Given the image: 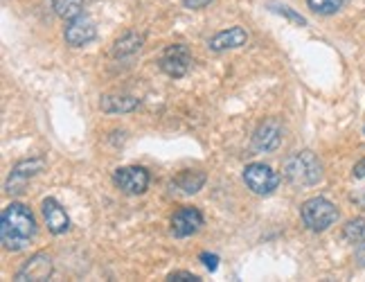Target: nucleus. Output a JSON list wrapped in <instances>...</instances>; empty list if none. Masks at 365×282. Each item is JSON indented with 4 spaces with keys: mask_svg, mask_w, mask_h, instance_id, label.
<instances>
[{
    "mask_svg": "<svg viewBox=\"0 0 365 282\" xmlns=\"http://www.w3.org/2000/svg\"><path fill=\"white\" fill-rule=\"evenodd\" d=\"M52 9L59 19L73 21L81 16L83 11V0H52Z\"/></svg>",
    "mask_w": 365,
    "mask_h": 282,
    "instance_id": "nucleus-17",
    "label": "nucleus"
},
{
    "mask_svg": "<svg viewBox=\"0 0 365 282\" xmlns=\"http://www.w3.org/2000/svg\"><path fill=\"white\" fill-rule=\"evenodd\" d=\"M343 237L352 244L365 242V219H349L343 228Z\"/></svg>",
    "mask_w": 365,
    "mask_h": 282,
    "instance_id": "nucleus-18",
    "label": "nucleus"
},
{
    "mask_svg": "<svg viewBox=\"0 0 365 282\" xmlns=\"http://www.w3.org/2000/svg\"><path fill=\"white\" fill-rule=\"evenodd\" d=\"M354 201H356V203H361V206L365 208V192H363V194H359V196H354Z\"/></svg>",
    "mask_w": 365,
    "mask_h": 282,
    "instance_id": "nucleus-26",
    "label": "nucleus"
},
{
    "mask_svg": "<svg viewBox=\"0 0 365 282\" xmlns=\"http://www.w3.org/2000/svg\"><path fill=\"white\" fill-rule=\"evenodd\" d=\"M205 172L201 169H182V172L174 178V186L182 192V194H196L203 186H205Z\"/></svg>",
    "mask_w": 365,
    "mask_h": 282,
    "instance_id": "nucleus-16",
    "label": "nucleus"
},
{
    "mask_svg": "<svg viewBox=\"0 0 365 282\" xmlns=\"http://www.w3.org/2000/svg\"><path fill=\"white\" fill-rule=\"evenodd\" d=\"M63 39H66V44L73 48L88 46L97 39V27L88 16H77L73 21H68L66 30H63Z\"/></svg>",
    "mask_w": 365,
    "mask_h": 282,
    "instance_id": "nucleus-11",
    "label": "nucleus"
},
{
    "mask_svg": "<svg viewBox=\"0 0 365 282\" xmlns=\"http://www.w3.org/2000/svg\"><path fill=\"white\" fill-rule=\"evenodd\" d=\"M140 106V100L133 95H102L100 109L104 113H131Z\"/></svg>",
    "mask_w": 365,
    "mask_h": 282,
    "instance_id": "nucleus-15",
    "label": "nucleus"
},
{
    "mask_svg": "<svg viewBox=\"0 0 365 282\" xmlns=\"http://www.w3.org/2000/svg\"><path fill=\"white\" fill-rule=\"evenodd\" d=\"M363 134H365V131H363Z\"/></svg>",
    "mask_w": 365,
    "mask_h": 282,
    "instance_id": "nucleus-27",
    "label": "nucleus"
},
{
    "mask_svg": "<svg viewBox=\"0 0 365 282\" xmlns=\"http://www.w3.org/2000/svg\"><path fill=\"white\" fill-rule=\"evenodd\" d=\"M182 3H185V7H190V9H201L212 3V0H182Z\"/></svg>",
    "mask_w": 365,
    "mask_h": 282,
    "instance_id": "nucleus-23",
    "label": "nucleus"
},
{
    "mask_svg": "<svg viewBox=\"0 0 365 282\" xmlns=\"http://www.w3.org/2000/svg\"><path fill=\"white\" fill-rule=\"evenodd\" d=\"M167 280H178V282H201V278H199V276H194V273H190V271H174V273L167 276Z\"/></svg>",
    "mask_w": 365,
    "mask_h": 282,
    "instance_id": "nucleus-21",
    "label": "nucleus"
},
{
    "mask_svg": "<svg viewBox=\"0 0 365 282\" xmlns=\"http://www.w3.org/2000/svg\"><path fill=\"white\" fill-rule=\"evenodd\" d=\"M143 46H145V36L143 34L126 32L113 44V50H110V54H113L115 59H126V56L138 54L140 50H143Z\"/></svg>",
    "mask_w": 365,
    "mask_h": 282,
    "instance_id": "nucleus-14",
    "label": "nucleus"
},
{
    "mask_svg": "<svg viewBox=\"0 0 365 282\" xmlns=\"http://www.w3.org/2000/svg\"><path fill=\"white\" fill-rule=\"evenodd\" d=\"M203 223H205V219L199 208L182 206L172 215V233H174V237H190L194 233H199L203 228Z\"/></svg>",
    "mask_w": 365,
    "mask_h": 282,
    "instance_id": "nucleus-10",
    "label": "nucleus"
},
{
    "mask_svg": "<svg viewBox=\"0 0 365 282\" xmlns=\"http://www.w3.org/2000/svg\"><path fill=\"white\" fill-rule=\"evenodd\" d=\"M248 44V32L244 27L235 25V27H228V30H223L219 34H215L210 39V50L215 52H223V50H235V48H242Z\"/></svg>",
    "mask_w": 365,
    "mask_h": 282,
    "instance_id": "nucleus-13",
    "label": "nucleus"
},
{
    "mask_svg": "<svg viewBox=\"0 0 365 282\" xmlns=\"http://www.w3.org/2000/svg\"><path fill=\"white\" fill-rule=\"evenodd\" d=\"M46 169V158H41V156H34V158H27V161H21L14 165L11 169V174L7 178V192L9 194H21L27 186V181L34 178L38 172H43Z\"/></svg>",
    "mask_w": 365,
    "mask_h": 282,
    "instance_id": "nucleus-8",
    "label": "nucleus"
},
{
    "mask_svg": "<svg viewBox=\"0 0 365 282\" xmlns=\"http://www.w3.org/2000/svg\"><path fill=\"white\" fill-rule=\"evenodd\" d=\"M273 9L277 11V14H282V16H287L289 21H293V23H298V25H304L307 21L300 16V14H296L291 7H287V5H273Z\"/></svg>",
    "mask_w": 365,
    "mask_h": 282,
    "instance_id": "nucleus-20",
    "label": "nucleus"
},
{
    "mask_svg": "<svg viewBox=\"0 0 365 282\" xmlns=\"http://www.w3.org/2000/svg\"><path fill=\"white\" fill-rule=\"evenodd\" d=\"M356 262H359L361 266H365V242H361L359 248H356Z\"/></svg>",
    "mask_w": 365,
    "mask_h": 282,
    "instance_id": "nucleus-24",
    "label": "nucleus"
},
{
    "mask_svg": "<svg viewBox=\"0 0 365 282\" xmlns=\"http://www.w3.org/2000/svg\"><path fill=\"white\" fill-rule=\"evenodd\" d=\"M41 210H43L46 226H48V231L52 235H63V233H68V228H70V217L66 213V208L57 199L48 196V199H43V203H41Z\"/></svg>",
    "mask_w": 365,
    "mask_h": 282,
    "instance_id": "nucleus-12",
    "label": "nucleus"
},
{
    "mask_svg": "<svg viewBox=\"0 0 365 282\" xmlns=\"http://www.w3.org/2000/svg\"><path fill=\"white\" fill-rule=\"evenodd\" d=\"M307 5L312 7L316 14L329 16V14H336V11H339L345 5V0H307Z\"/></svg>",
    "mask_w": 365,
    "mask_h": 282,
    "instance_id": "nucleus-19",
    "label": "nucleus"
},
{
    "mask_svg": "<svg viewBox=\"0 0 365 282\" xmlns=\"http://www.w3.org/2000/svg\"><path fill=\"white\" fill-rule=\"evenodd\" d=\"M52 271L54 264L48 253H34L16 271V282H43L52 278Z\"/></svg>",
    "mask_w": 365,
    "mask_h": 282,
    "instance_id": "nucleus-9",
    "label": "nucleus"
},
{
    "mask_svg": "<svg viewBox=\"0 0 365 282\" xmlns=\"http://www.w3.org/2000/svg\"><path fill=\"white\" fill-rule=\"evenodd\" d=\"M149 172L140 165H129V167H118L113 172V183L124 192V194H143L149 188Z\"/></svg>",
    "mask_w": 365,
    "mask_h": 282,
    "instance_id": "nucleus-6",
    "label": "nucleus"
},
{
    "mask_svg": "<svg viewBox=\"0 0 365 282\" xmlns=\"http://www.w3.org/2000/svg\"><path fill=\"white\" fill-rule=\"evenodd\" d=\"M284 178L291 183V186L298 188H309L316 186V183L322 181V163L318 161V156L314 151H296L284 161Z\"/></svg>",
    "mask_w": 365,
    "mask_h": 282,
    "instance_id": "nucleus-2",
    "label": "nucleus"
},
{
    "mask_svg": "<svg viewBox=\"0 0 365 282\" xmlns=\"http://www.w3.org/2000/svg\"><path fill=\"white\" fill-rule=\"evenodd\" d=\"M36 235L32 210L23 203H9L0 215V242L7 251H23Z\"/></svg>",
    "mask_w": 365,
    "mask_h": 282,
    "instance_id": "nucleus-1",
    "label": "nucleus"
},
{
    "mask_svg": "<svg viewBox=\"0 0 365 282\" xmlns=\"http://www.w3.org/2000/svg\"><path fill=\"white\" fill-rule=\"evenodd\" d=\"M158 64H160V70L165 75L180 79V77L187 75V70L192 66V52L185 44H172L163 50Z\"/></svg>",
    "mask_w": 365,
    "mask_h": 282,
    "instance_id": "nucleus-5",
    "label": "nucleus"
},
{
    "mask_svg": "<svg viewBox=\"0 0 365 282\" xmlns=\"http://www.w3.org/2000/svg\"><path fill=\"white\" fill-rule=\"evenodd\" d=\"M282 138H284V129H282V124H279V120L269 118L257 126L255 134H252V149L259 153H271L282 145Z\"/></svg>",
    "mask_w": 365,
    "mask_h": 282,
    "instance_id": "nucleus-7",
    "label": "nucleus"
},
{
    "mask_svg": "<svg viewBox=\"0 0 365 282\" xmlns=\"http://www.w3.org/2000/svg\"><path fill=\"white\" fill-rule=\"evenodd\" d=\"M363 176H365V158L361 163H356V167H354V178H363Z\"/></svg>",
    "mask_w": 365,
    "mask_h": 282,
    "instance_id": "nucleus-25",
    "label": "nucleus"
},
{
    "mask_svg": "<svg viewBox=\"0 0 365 282\" xmlns=\"http://www.w3.org/2000/svg\"><path fill=\"white\" fill-rule=\"evenodd\" d=\"M300 217L309 231L322 233V231H327L331 223H336L339 210H336V206L329 199H325V196H314V199H307L302 203Z\"/></svg>",
    "mask_w": 365,
    "mask_h": 282,
    "instance_id": "nucleus-3",
    "label": "nucleus"
},
{
    "mask_svg": "<svg viewBox=\"0 0 365 282\" xmlns=\"http://www.w3.org/2000/svg\"><path fill=\"white\" fill-rule=\"evenodd\" d=\"M199 260L207 266L210 271H217V266H219V256H215V253H201Z\"/></svg>",
    "mask_w": 365,
    "mask_h": 282,
    "instance_id": "nucleus-22",
    "label": "nucleus"
},
{
    "mask_svg": "<svg viewBox=\"0 0 365 282\" xmlns=\"http://www.w3.org/2000/svg\"><path fill=\"white\" fill-rule=\"evenodd\" d=\"M244 181L250 192H255L257 196H269L279 186V174L264 163H250L244 169Z\"/></svg>",
    "mask_w": 365,
    "mask_h": 282,
    "instance_id": "nucleus-4",
    "label": "nucleus"
}]
</instances>
